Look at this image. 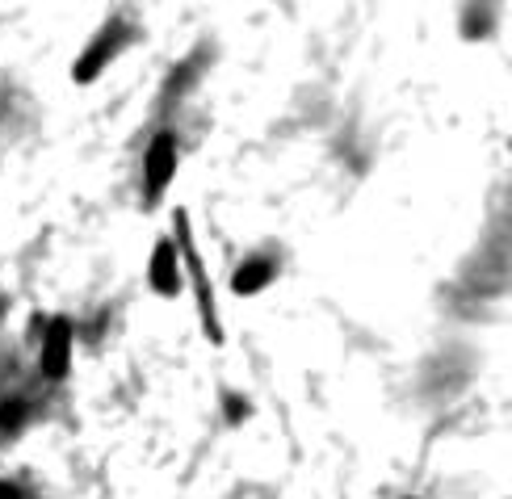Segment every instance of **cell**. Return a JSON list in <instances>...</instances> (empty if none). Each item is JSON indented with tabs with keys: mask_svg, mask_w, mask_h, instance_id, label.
<instances>
[{
	"mask_svg": "<svg viewBox=\"0 0 512 499\" xmlns=\"http://www.w3.org/2000/svg\"><path fill=\"white\" fill-rule=\"evenodd\" d=\"M173 240L181 248V260H185V277L194 286V302H198V319H202V332L210 344H223L227 332H223V319H219V302H215V286H210V273L202 265V252H198V240H194V227H189V214L177 206L173 210Z\"/></svg>",
	"mask_w": 512,
	"mask_h": 499,
	"instance_id": "6da1fadb",
	"label": "cell"
},
{
	"mask_svg": "<svg viewBox=\"0 0 512 499\" xmlns=\"http://www.w3.org/2000/svg\"><path fill=\"white\" fill-rule=\"evenodd\" d=\"M139 38V26L126 13H110L97 26V34L84 42L80 47V55H76V63H72V80L76 84H93V80H101L105 76V68L131 47V42Z\"/></svg>",
	"mask_w": 512,
	"mask_h": 499,
	"instance_id": "7a4b0ae2",
	"label": "cell"
},
{
	"mask_svg": "<svg viewBox=\"0 0 512 499\" xmlns=\"http://www.w3.org/2000/svg\"><path fill=\"white\" fill-rule=\"evenodd\" d=\"M181 168V139L173 126H160L143 147V206L156 210Z\"/></svg>",
	"mask_w": 512,
	"mask_h": 499,
	"instance_id": "3957f363",
	"label": "cell"
},
{
	"mask_svg": "<svg viewBox=\"0 0 512 499\" xmlns=\"http://www.w3.org/2000/svg\"><path fill=\"white\" fill-rule=\"evenodd\" d=\"M72 349H76V328L68 315H51L38 340V374L47 382H63L72 374Z\"/></svg>",
	"mask_w": 512,
	"mask_h": 499,
	"instance_id": "277c9868",
	"label": "cell"
},
{
	"mask_svg": "<svg viewBox=\"0 0 512 499\" xmlns=\"http://www.w3.org/2000/svg\"><path fill=\"white\" fill-rule=\"evenodd\" d=\"M147 286L160 298H177L185 286V260L173 235H156L152 256H147Z\"/></svg>",
	"mask_w": 512,
	"mask_h": 499,
	"instance_id": "5b68a950",
	"label": "cell"
},
{
	"mask_svg": "<svg viewBox=\"0 0 512 499\" xmlns=\"http://www.w3.org/2000/svg\"><path fill=\"white\" fill-rule=\"evenodd\" d=\"M277 273H282V256H277L273 248H256L248 252L236 269H231V294L240 298H256L261 290H269Z\"/></svg>",
	"mask_w": 512,
	"mask_h": 499,
	"instance_id": "8992f818",
	"label": "cell"
},
{
	"mask_svg": "<svg viewBox=\"0 0 512 499\" xmlns=\"http://www.w3.org/2000/svg\"><path fill=\"white\" fill-rule=\"evenodd\" d=\"M496 30H500V0H466L458 34L466 42H483V38H492Z\"/></svg>",
	"mask_w": 512,
	"mask_h": 499,
	"instance_id": "52a82bcc",
	"label": "cell"
},
{
	"mask_svg": "<svg viewBox=\"0 0 512 499\" xmlns=\"http://www.w3.org/2000/svg\"><path fill=\"white\" fill-rule=\"evenodd\" d=\"M202 68H206V55H202V47H198V55H189V59L181 63V68L164 80V101H168V105L181 101L189 89H194V80H198V72H202Z\"/></svg>",
	"mask_w": 512,
	"mask_h": 499,
	"instance_id": "ba28073f",
	"label": "cell"
},
{
	"mask_svg": "<svg viewBox=\"0 0 512 499\" xmlns=\"http://www.w3.org/2000/svg\"><path fill=\"white\" fill-rule=\"evenodd\" d=\"M30 424V407H26V399H0V437H17L21 428Z\"/></svg>",
	"mask_w": 512,
	"mask_h": 499,
	"instance_id": "9c48e42d",
	"label": "cell"
},
{
	"mask_svg": "<svg viewBox=\"0 0 512 499\" xmlns=\"http://www.w3.org/2000/svg\"><path fill=\"white\" fill-rule=\"evenodd\" d=\"M0 499H26V491H21L17 483H5V479H0Z\"/></svg>",
	"mask_w": 512,
	"mask_h": 499,
	"instance_id": "30bf717a",
	"label": "cell"
},
{
	"mask_svg": "<svg viewBox=\"0 0 512 499\" xmlns=\"http://www.w3.org/2000/svg\"><path fill=\"white\" fill-rule=\"evenodd\" d=\"M244 411H248V407H244L240 399H231V395H227V416H231V424H240L236 416H244Z\"/></svg>",
	"mask_w": 512,
	"mask_h": 499,
	"instance_id": "8fae6325",
	"label": "cell"
},
{
	"mask_svg": "<svg viewBox=\"0 0 512 499\" xmlns=\"http://www.w3.org/2000/svg\"><path fill=\"white\" fill-rule=\"evenodd\" d=\"M0 315H5V298H0Z\"/></svg>",
	"mask_w": 512,
	"mask_h": 499,
	"instance_id": "7c38bea8",
	"label": "cell"
},
{
	"mask_svg": "<svg viewBox=\"0 0 512 499\" xmlns=\"http://www.w3.org/2000/svg\"><path fill=\"white\" fill-rule=\"evenodd\" d=\"M408 499H412V495H408Z\"/></svg>",
	"mask_w": 512,
	"mask_h": 499,
	"instance_id": "4fadbf2b",
	"label": "cell"
}]
</instances>
